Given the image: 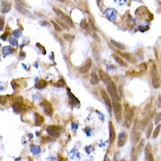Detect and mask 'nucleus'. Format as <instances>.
Wrapping results in <instances>:
<instances>
[{"label":"nucleus","mask_w":161,"mask_h":161,"mask_svg":"<svg viewBox=\"0 0 161 161\" xmlns=\"http://www.w3.org/2000/svg\"><path fill=\"white\" fill-rule=\"evenodd\" d=\"M151 77H152V86L155 89L160 88L161 85V80L155 64H153L151 68Z\"/></svg>","instance_id":"obj_1"},{"label":"nucleus","mask_w":161,"mask_h":161,"mask_svg":"<svg viewBox=\"0 0 161 161\" xmlns=\"http://www.w3.org/2000/svg\"><path fill=\"white\" fill-rule=\"evenodd\" d=\"M134 119V109L131 107H127L125 109V126L129 128L132 124V121Z\"/></svg>","instance_id":"obj_2"},{"label":"nucleus","mask_w":161,"mask_h":161,"mask_svg":"<svg viewBox=\"0 0 161 161\" xmlns=\"http://www.w3.org/2000/svg\"><path fill=\"white\" fill-rule=\"evenodd\" d=\"M107 91H108V94H109V96L112 98L113 101H116V102L120 101V97H119V94H118L117 89H116L115 85L113 82H111L109 85H107Z\"/></svg>","instance_id":"obj_3"},{"label":"nucleus","mask_w":161,"mask_h":161,"mask_svg":"<svg viewBox=\"0 0 161 161\" xmlns=\"http://www.w3.org/2000/svg\"><path fill=\"white\" fill-rule=\"evenodd\" d=\"M46 131L48 132V134L50 135L51 136L57 138L60 136L61 133V127L58 125H51L46 128Z\"/></svg>","instance_id":"obj_4"},{"label":"nucleus","mask_w":161,"mask_h":161,"mask_svg":"<svg viewBox=\"0 0 161 161\" xmlns=\"http://www.w3.org/2000/svg\"><path fill=\"white\" fill-rule=\"evenodd\" d=\"M53 11H54V12L57 15V16H59L60 18L61 19H63L64 21V23L66 24H69L70 25L71 27H73V20L71 19L67 15H65L61 10H59L57 9V8H53Z\"/></svg>","instance_id":"obj_5"},{"label":"nucleus","mask_w":161,"mask_h":161,"mask_svg":"<svg viewBox=\"0 0 161 161\" xmlns=\"http://www.w3.org/2000/svg\"><path fill=\"white\" fill-rule=\"evenodd\" d=\"M40 107L42 108L43 111L44 112L45 114L48 116H52L53 114V109H52V105L48 101H43L40 103Z\"/></svg>","instance_id":"obj_6"},{"label":"nucleus","mask_w":161,"mask_h":161,"mask_svg":"<svg viewBox=\"0 0 161 161\" xmlns=\"http://www.w3.org/2000/svg\"><path fill=\"white\" fill-rule=\"evenodd\" d=\"M113 109H114V116H115L117 121L119 122L121 120L122 117V106L119 103V102H116V101H113Z\"/></svg>","instance_id":"obj_7"},{"label":"nucleus","mask_w":161,"mask_h":161,"mask_svg":"<svg viewBox=\"0 0 161 161\" xmlns=\"http://www.w3.org/2000/svg\"><path fill=\"white\" fill-rule=\"evenodd\" d=\"M98 76L100 77L101 81L103 82L106 85H109L112 82V80L110 78V77L102 69H98Z\"/></svg>","instance_id":"obj_8"},{"label":"nucleus","mask_w":161,"mask_h":161,"mask_svg":"<svg viewBox=\"0 0 161 161\" xmlns=\"http://www.w3.org/2000/svg\"><path fill=\"white\" fill-rule=\"evenodd\" d=\"M101 94H102V97L103 98L104 102L106 104V106H107V109L109 110V112H111V109H112V104H111V102L109 100V97L108 96V94H107V92L105 91L104 89H102L101 90Z\"/></svg>","instance_id":"obj_9"},{"label":"nucleus","mask_w":161,"mask_h":161,"mask_svg":"<svg viewBox=\"0 0 161 161\" xmlns=\"http://www.w3.org/2000/svg\"><path fill=\"white\" fill-rule=\"evenodd\" d=\"M131 142H132V143H133L134 145H135V144L140 141V133L136 129V125H135L134 128H133V130H132V131H131Z\"/></svg>","instance_id":"obj_10"},{"label":"nucleus","mask_w":161,"mask_h":161,"mask_svg":"<svg viewBox=\"0 0 161 161\" xmlns=\"http://www.w3.org/2000/svg\"><path fill=\"white\" fill-rule=\"evenodd\" d=\"M145 160H146V161H154L152 145L150 143H147L145 147Z\"/></svg>","instance_id":"obj_11"},{"label":"nucleus","mask_w":161,"mask_h":161,"mask_svg":"<svg viewBox=\"0 0 161 161\" xmlns=\"http://www.w3.org/2000/svg\"><path fill=\"white\" fill-rule=\"evenodd\" d=\"M92 67V60L90 58H88L87 61H85V63L84 65H82V67L80 68L79 72L81 73H86L87 72L89 71V69Z\"/></svg>","instance_id":"obj_12"},{"label":"nucleus","mask_w":161,"mask_h":161,"mask_svg":"<svg viewBox=\"0 0 161 161\" xmlns=\"http://www.w3.org/2000/svg\"><path fill=\"white\" fill-rule=\"evenodd\" d=\"M13 109L15 110V112L21 113L26 111L27 110V107H26L25 105L20 103V102H15L13 105Z\"/></svg>","instance_id":"obj_13"},{"label":"nucleus","mask_w":161,"mask_h":161,"mask_svg":"<svg viewBox=\"0 0 161 161\" xmlns=\"http://www.w3.org/2000/svg\"><path fill=\"white\" fill-rule=\"evenodd\" d=\"M109 143L112 144L114 141L115 140V131H114V127L113 126L112 122H109Z\"/></svg>","instance_id":"obj_14"},{"label":"nucleus","mask_w":161,"mask_h":161,"mask_svg":"<svg viewBox=\"0 0 161 161\" xmlns=\"http://www.w3.org/2000/svg\"><path fill=\"white\" fill-rule=\"evenodd\" d=\"M11 3L6 2V1H3L1 4V6H0V11L3 14L7 13L11 10Z\"/></svg>","instance_id":"obj_15"},{"label":"nucleus","mask_w":161,"mask_h":161,"mask_svg":"<svg viewBox=\"0 0 161 161\" xmlns=\"http://www.w3.org/2000/svg\"><path fill=\"white\" fill-rule=\"evenodd\" d=\"M127 141V134L125 132H122L119 135V140H118V146L122 147Z\"/></svg>","instance_id":"obj_16"},{"label":"nucleus","mask_w":161,"mask_h":161,"mask_svg":"<svg viewBox=\"0 0 161 161\" xmlns=\"http://www.w3.org/2000/svg\"><path fill=\"white\" fill-rule=\"evenodd\" d=\"M113 57L114 58V60L116 61V62H117L119 65H121V66H122V67H127V64L126 63V61H123L120 57L117 56L116 54H114L113 55Z\"/></svg>","instance_id":"obj_17"},{"label":"nucleus","mask_w":161,"mask_h":161,"mask_svg":"<svg viewBox=\"0 0 161 161\" xmlns=\"http://www.w3.org/2000/svg\"><path fill=\"white\" fill-rule=\"evenodd\" d=\"M90 83L93 85H97L99 83V78L94 72H93L90 75Z\"/></svg>","instance_id":"obj_18"},{"label":"nucleus","mask_w":161,"mask_h":161,"mask_svg":"<svg viewBox=\"0 0 161 161\" xmlns=\"http://www.w3.org/2000/svg\"><path fill=\"white\" fill-rule=\"evenodd\" d=\"M120 55H122V57H123L130 63H135V60L133 58L132 55L130 54V53H122V52H120Z\"/></svg>","instance_id":"obj_19"},{"label":"nucleus","mask_w":161,"mask_h":161,"mask_svg":"<svg viewBox=\"0 0 161 161\" xmlns=\"http://www.w3.org/2000/svg\"><path fill=\"white\" fill-rule=\"evenodd\" d=\"M35 118H36V120H35V123L36 126H40V125L42 124L43 122H44V118H43L42 116L39 114L38 113H36L35 114Z\"/></svg>","instance_id":"obj_20"},{"label":"nucleus","mask_w":161,"mask_h":161,"mask_svg":"<svg viewBox=\"0 0 161 161\" xmlns=\"http://www.w3.org/2000/svg\"><path fill=\"white\" fill-rule=\"evenodd\" d=\"M47 85H48V82H46L45 80L41 79L36 82V87L37 89H41L45 88L46 86H47Z\"/></svg>","instance_id":"obj_21"},{"label":"nucleus","mask_w":161,"mask_h":161,"mask_svg":"<svg viewBox=\"0 0 161 161\" xmlns=\"http://www.w3.org/2000/svg\"><path fill=\"white\" fill-rule=\"evenodd\" d=\"M110 43H111L115 47L116 49H119V50H124V49H126L124 44H121V43H119V42H117V41H115V40H110Z\"/></svg>","instance_id":"obj_22"},{"label":"nucleus","mask_w":161,"mask_h":161,"mask_svg":"<svg viewBox=\"0 0 161 161\" xmlns=\"http://www.w3.org/2000/svg\"><path fill=\"white\" fill-rule=\"evenodd\" d=\"M138 154H139V152L135 147H133L132 150H131V161H137V159H138Z\"/></svg>","instance_id":"obj_23"},{"label":"nucleus","mask_w":161,"mask_h":161,"mask_svg":"<svg viewBox=\"0 0 161 161\" xmlns=\"http://www.w3.org/2000/svg\"><path fill=\"white\" fill-rule=\"evenodd\" d=\"M17 6V9H18V11L20 13L24 14V15H31V14L29 11H27V10H25L22 6H19V3H17V6Z\"/></svg>","instance_id":"obj_24"},{"label":"nucleus","mask_w":161,"mask_h":161,"mask_svg":"<svg viewBox=\"0 0 161 161\" xmlns=\"http://www.w3.org/2000/svg\"><path fill=\"white\" fill-rule=\"evenodd\" d=\"M160 129L161 124H157V127L155 128V131H154V133H153V135H152V137H153L154 139H155L156 137H158L159 134H160Z\"/></svg>","instance_id":"obj_25"},{"label":"nucleus","mask_w":161,"mask_h":161,"mask_svg":"<svg viewBox=\"0 0 161 161\" xmlns=\"http://www.w3.org/2000/svg\"><path fill=\"white\" fill-rule=\"evenodd\" d=\"M152 128H153V124H152V123H150V124H149L148 129H147V139H149L150 136H151Z\"/></svg>","instance_id":"obj_26"},{"label":"nucleus","mask_w":161,"mask_h":161,"mask_svg":"<svg viewBox=\"0 0 161 161\" xmlns=\"http://www.w3.org/2000/svg\"><path fill=\"white\" fill-rule=\"evenodd\" d=\"M69 102H72V101H73V106H75V102H77V103H79V101L77 100V99L76 97H74V96H73V94H71V93H69Z\"/></svg>","instance_id":"obj_27"},{"label":"nucleus","mask_w":161,"mask_h":161,"mask_svg":"<svg viewBox=\"0 0 161 161\" xmlns=\"http://www.w3.org/2000/svg\"><path fill=\"white\" fill-rule=\"evenodd\" d=\"M82 27L85 29L86 31H88L89 33H90V31H91V30H90V27L89 26L88 24H87V23H85V22H83L82 24Z\"/></svg>","instance_id":"obj_28"},{"label":"nucleus","mask_w":161,"mask_h":161,"mask_svg":"<svg viewBox=\"0 0 161 161\" xmlns=\"http://www.w3.org/2000/svg\"><path fill=\"white\" fill-rule=\"evenodd\" d=\"M89 25H90V27H91L92 30H94V31H97V27L95 26V24H94V21H93V20H92V19L90 18L89 19Z\"/></svg>","instance_id":"obj_29"},{"label":"nucleus","mask_w":161,"mask_h":161,"mask_svg":"<svg viewBox=\"0 0 161 161\" xmlns=\"http://www.w3.org/2000/svg\"><path fill=\"white\" fill-rule=\"evenodd\" d=\"M64 85H65V83H64V80L63 79L59 80L57 83H56V84H55V85H56V86H57V87H59V88L63 87V86H64Z\"/></svg>","instance_id":"obj_30"},{"label":"nucleus","mask_w":161,"mask_h":161,"mask_svg":"<svg viewBox=\"0 0 161 161\" xmlns=\"http://www.w3.org/2000/svg\"><path fill=\"white\" fill-rule=\"evenodd\" d=\"M64 38L65 40H69V41H73L74 40V36L72 35H68V34H64Z\"/></svg>","instance_id":"obj_31"},{"label":"nucleus","mask_w":161,"mask_h":161,"mask_svg":"<svg viewBox=\"0 0 161 161\" xmlns=\"http://www.w3.org/2000/svg\"><path fill=\"white\" fill-rule=\"evenodd\" d=\"M161 121V113H158L155 118V124H158L159 122Z\"/></svg>","instance_id":"obj_32"},{"label":"nucleus","mask_w":161,"mask_h":161,"mask_svg":"<svg viewBox=\"0 0 161 161\" xmlns=\"http://www.w3.org/2000/svg\"><path fill=\"white\" fill-rule=\"evenodd\" d=\"M52 25L54 26L55 30L57 31H61V27H60V26H59V25L57 24V23H56V22L53 21V20H52Z\"/></svg>","instance_id":"obj_33"},{"label":"nucleus","mask_w":161,"mask_h":161,"mask_svg":"<svg viewBox=\"0 0 161 161\" xmlns=\"http://www.w3.org/2000/svg\"><path fill=\"white\" fill-rule=\"evenodd\" d=\"M57 22H58V24L61 25V27H63L64 29H65V30H69V27H68V26L66 25L65 23H63V22L61 21V20H59V19H57Z\"/></svg>","instance_id":"obj_34"},{"label":"nucleus","mask_w":161,"mask_h":161,"mask_svg":"<svg viewBox=\"0 0 161 161\" xmlns=\"http://www.w3.org/2000/svg\"><path fill=\"white\" fill-rule=\"evenodd\" d=\"M156 104H157V107L158 108H161V95L159 94L158 97H157V102H156Z\"/></svg>","instance_id":"obj_35"},{"label":"nucleus","mask_w":161,"mask_h":161,"mask_svg":"<svg viewBox=\"0 0 161 161\" xmlns=\"http://www.w3.org/2000/svg\"><path fill=\"white\" fill-rule=\"evenodd\" d=\"M4 26V17H0V31L3 30Z\"/></svg>","instance_id":"obj_36"},{"label":"nucleus","mask_w":161,"mask_h":161,"mask_svg":"<svg viewBox=\"0 0 161 161\" xmlns=\"http://www.w3.org/2000/svg\"><path fill=\"white\" fill-rule=\"evenodd\" d=\"M7 35H8V33H7V32H6V33L4 34V35H3V36H1V38H2V39H3V40H6V36H7Z\"/></svg>","instance_id":"obj_37"},{"label":"nucleus","mask_w":161,"mask_h":161,"mask_svg":"<svg viewBox=\"0 0 161 161\" xmlns=\"http://www.w3.org/2000/svg\"><path fill=\"white\" fill-rule=\"evenodd\" d=\"M58 1H59V2H62V3H63V2H64V0H58Z\"/></svg>","instance_id":"obj_38"}]
</instances>
